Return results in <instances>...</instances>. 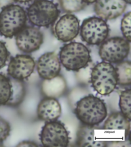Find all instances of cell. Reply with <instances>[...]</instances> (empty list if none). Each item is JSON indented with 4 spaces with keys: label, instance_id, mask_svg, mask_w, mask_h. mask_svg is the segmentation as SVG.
I'll return each instance as SVG.
<instances>
[{
    "label": "cell",
    "instance_id": "cell-27",
    "mask_svg": "<svg viewBox=\"0 0 131 147\" xmlns=\"http://www.w3.org/2000/svg\"><path fill=\"white\" fill-rule=\"evenodd\" d=\"M13 2V0H0V8H4Z\"/></svg>",
    "mask_w": 131,
    "mask_h": 147
},
{
    "label": "cell",
    "instance_id": "cell-9",
    "mask_svg": "<svg viewBox=\"0 0 131 147\" xmlns=\"http://www.w3.org/2000/svg\"><path fill=\"white\" fill-rule=\"evenodd\" d=\"M43 40L44 36L41 31L32 27L23 28L16 37L18 48L25 53H31L39 50Z\"/></svg>",
    "mask_w": 131,
    "mask_h": 147
},
{
    "label": "cell",
    "instance_id": "cell-14",
    "mask_svg": "<svg viewBox=\"0 0 131 147\" xmlns=\"http://www.w3.org/2000/svg\"><path fill=\"white\" fill-rule=\"evenodd\" d=\"M37 115L39 119L45 122L55 121L62 115V107L56 98L47 97L38 105Z\"/></svg>",
    "mask_w": 131,
    "mask_h": 147
},
{
    "label": "cell",
    "instance_id": "cell-15",
    "mask_svg": "<svg viewBox=\"0 0 131 147\" xmlns=\"http://www.w3.org/2000/svg\"><path fill=\"white\" fill-rule=\"evenodd\" d=\"M66 87L64 78L58 75L52 79L44 80L41 84V92L47 97L57 98L64 94Z\"/></svg>",
    "mask_w": 131,
    "mask_h": 147
},
{
    "label": "cell",
    "instance_id": "cell-6",
    "mask_svg": "<svg viewBox=\"0 0 131 147\" xmlns=\"http://www.w3.org/2000/svg\"><path fill=\"white\" fill-rule=\"evenodd\" d=\"M130 42L122 37H113L104 41L99 48L102 59L110 63L121 62L129 55Z\"/></svg>",
    "mask_w": 131,
    "mask_h": 147
},
{
    "label": "cell",
    "instance_id": "cell-20",
    "mask_svg": "<svg viewBox=\"0 0 131 147\" xmlns=\"http://www.w3.org/2000/svg\"><path fill=\"white\" fill-rule=\"evenodd\" d=\"M10 78L0 74V105H6L12 95Z\"/></svg>",
    "mask_w": 131,
    "mask_h": 147
},
{
    "label": "cell",
    "instance_id": "cell-11",
    "mask_svg": "<svg viewBox=\"0 0 131 147\" xmlns=\"http://www.w3.org/2000/svg\"><path fill=\"white\" fill-rule=\"evenodd\" d=\"M35 66V60L30 56L16 55L9 62L7 71L12 78L22 80L32 74Z\"/></svg>",
    "mask_w": 131,
    "mask_h": 147
},
{
    "label": "cell",
    "instance_id": "cell-12",
    "mask_svg": "<svg viewBox=\"0 0 131 147\" xmlns=\"http://www.w3.org/2000/svg\"><path fill=\"white\" fill-rule=\"evenodd\" d=\"M37 71L44 80H49L58 76L61 65L58 55L54 52H48L41 55L37 63Z\"/></svg>",
    "mask_w": 131,
    "mask_h": 147
},
{
    "label": "cell",
    "instance_id": "cell-25",
    "mask_svg": "<svg viewBox=\"0 0 131 147\" xmlns=\"http://www.w3.org/2000/svg\"><path fill=\"white\" fill-rule=\"evenodd\" d=\"M8 57V52L4 42L0 41V69L4 67Z\"/></svg>",
    "mask_w": 131,
    "mask_h": 147
},
{
    "label": "cell",
    "instance_id": "cell-26",
    "mask_svg": "<svg viewBox=\"0 0 131 147\" xmlns=\"http://www.w3.org/2000/svg\"><path fill=\"white\" fill-rule=\"evenodd\" d=\"M38 145L35 142L30 141H23L22 142L19 143L17 147H37Z\"/></svg>",
    "mask_w": 131,
    "mask_h": 147
},
{
    "label": "cell",
    "instance_id": "cell-19",
    "mask_svg": "<svg viewBox=\"0 0 131 147\" xmlns=\"http://www.w3.org/2000/svg\"><path fill=\"white\" fill-rule=\"evenodd\" d=\"M117 76L118 84L126 86L131 83V63L130 61H124L118 63L115 67Z\"/></svg>",
    "mask_w": 131,
    "mask_h": 147
},
{
    "label": "cell",
    "instance_id": "cell-8",
    "mask_svg": "<svg viewBox=\"0 0 131 147\" xmlns=\"http://www.w3.org/2000/svg\"><path fill=\"white\" fill-rule=\"evenodd\" d=\"M108 34V26L101 18L95 17L87 18L83 22L81 26V38L90 45L101 44L107 38Z\"/></svg>",
    "mask_w": 131,
    "mask_h": 147
},
{
    "label": "cell",
    "instance_id": "cell-2",
    "mask_svg": "<svg viewBox=\"0 0 131 147\" xmlns=\"http://www.w3.org/2000/svg\"><path fill=\"white\" fill-rule=\"evenodd\" d=\"M91 81L92 86L98 94L102 96L110 94L118 84L115 67L109 62H100L92 69Z\"/></svg>",
    "mask_w": 131,
    "mask_h": 147
},
{
    "label": "cell",
    "instance_id": "cell-16",
    "mask_svg": "<svg viewBox=\"0 0 131 147\" xmlns=\"http://www.w3.org/2000/svg\"><path fill=\"white\" fill-rule=\"evenodd\" d=\"M96 126L83 125L78 129L77 144L79 147H102L106 146L104 141L96 140L95 138L94 131L97 129Z\"/></svg>",
    "mask_w": 131,
    "mask_h": 147
},
{
    "label": "cell",
    "instance_id": "cell-22",
    "mask_svg": "<svg viewBox=\"0 0 131 147\" xmlns=\"http://www.w3.org/2000/svg\"><path fill=\"white\" fill-rule=\"evenodd\" d=\"M60 2L62 9L69 13L79 11L85 6L81 0H60Z\"/></svg>",
    "mask_w": 131,
    "mask_h": 147
},
{
    "label": "cell",
    "instance_id": "cell-18",
    "mask_svg": "<svg viewBox=\"0 0 131 147\" xmlns=\"http://www.w3.org/2000/svg\"><path fill=\"white\" fill-rule=\"evenodd\" d=\"M12 95L6 105L16 106L22 103L25 96V88L22 81L12 78Z\"/></svg>",
    "mask_w": 131,
    "mask_h": 147
},
{
    "label": "cell",
    "instance_id": "cell-4",
    "mask_svg": "<svg viewBox=\"0 0 131 147\" xmlns=\"http://www.w3.org/2000/svg\"><path fill=\"white\" fill-rule=\"evenodd\" d=\"M60 59L67 70L77 71L85 67L90 61V51L83 44L71 42L62 48Z\"/></svg>",
    "mask_w": 131,
    "mask_h": 147
},
{
    "label": "cell",
    "instance_id": "cell-29",
    "mask_svg": "<svg viewBox=\"0 0 131 147\" xmlns=\"http://www.w3.org/2000/svg\"><path fill=\"white\" fill-rule=\"evenodd\" d=\"M16 2L20 3H26L28 2H29L31 0H14Z\"/></svg>",
    "mask_w": 131,
    "mask_h": 147
},
{
    "label": "cell",
    "instance_id": "cell-5",
    "mask_svg": "<svg viewBox=\"0 0 131 147\" xmlns=\"http://www.w3.org/2000/svg\"><path fill=\"white\" fill-rule=\"evenodd\" d=\"M58 14L56 6L48 0L37 1L28 10V16L30 22L39 27L50 25L57 19Z\"/></svg>",
    "mask_w": 131,
    "mask_h": 147
},
{
    "label": "cell",
    "instance_id": "cell-28",
    "mask_svg": "<svg viewBox=\"0 0 131 147\" xmlns=\"http://www.w3.org/2000/svg\"><path fill=\"white\" fill-rule=\"evenodd\" d=\"M84 3H93L96 1V0H81Z\"/></svg>",
    "mask_w": 131,
    "mask_h": 147
},
{
    "label": "cell",
    "instance_id": "cell-1",
    "mask_svg": "<svg viewBox=\"0 0 131 147\" xmlns=\"http://www.w3.org/2000/svg\"><path fill=\"white\" fill-rule=\"evenodd\" d=\"M75 113L83 124L96 126L107 116V108L104 101L93 95H88L76 104Z\"/></svg>",
    "mask_w": 131,
    "mask_h": 147
},
{
    "label": "cell",
    "instance_id": "cell-13",
    "mask_svg": "<svg viewBox=\"0 0 131 147\" xmlns=\"http://www.w3.org/2000/svg\"><path fill=\"white\" fill-rule=\"evenodd\" d=\"M126 7L124 0H96L94 10L100 18L111 20L120 16Z\"/></svg>",
    "mask_w": 131,
    "mask_h": 147
},
{
    "label": "cell",
    "instance_id": "cell-3",
    "mask_svg": "<svg viewBox=\"0 0 131 147\" xmlns=\"http://www.w3.org/2000/svg\"><path fill=\"white\" fill-rule=\"evenodd\" d=\"M26 22V15L22 7L9 5L0 13V34L11 38L23 29Z\"/></svg>",
    "mask_w": 131,
    "mask_h": 147
},
{
    "label": "cell",
    "instance_id": "cell-21",
    "mask_svg": "<svg viewBox=\"0 0 131 147\" xmlns=\"http://www.w3.org/2000/svg\"><path fill=\"white\" fill-rule=\"evenodd\" d=\"M120 109L121 113L128 119H131V92L130 90H126L121 92L119 99Z\"/></svg>",
    "mask_w": 131,
    "mask_h": 147
},
{
    "label": "cell",
    "instance_id": "cell-24",
    "mask_svg": "<svg viewBox=\"0 0 131 147\" xmlns=\"http://www.w3.org/2000/svg\"><path fill=\"white\" fill-rule=\"evenodd\" d=\"M10 132V126L8 122L0 117V142L6 140Z\"/></svg>",
    "mask_w": 131,
    "mask_h": 147
},
{
    "label": "cell",
    "instance_id": "cell-30",
    "mask_svg": "<svg viewBox=\"0 0 131 147\" xmlns=\"http://www.w3.org/2000/svg\"><path fill=\"white\" fill-rule=\"evenodd\" d=\"M124 1L128 3L129 4H131V0H124Z\"/></svg>",
    "mask_w": 131,
    "mask_h": 147
},
{
    "label": "cell",
    "instance_id": "cell-7",
    "mask_svg": "<svg viewBox=\"0 0 131 147\" xmlns=\"http://www.w3.org/2000/svg\"><path fill=\"white\" fill-rule=\"evenodd\" d=\"M40 140L44 146L66 147L69 143V134L61 122H47L41 130Z\"/></svg>",
    "mask_w": 131,
    "mask_h": 147
},
{
    "label": "cell",
    "instance_id": "cell-17",
    "mask_svg": "<svg viewBox=\"0 0 131 147\" xmlns=\"http://www.w3.org/2000/svg\"><path fill=\"white\" fill-rule=\"evenodd\" d=\"M131 120L120 112L112 113L107 119L104 125L105 130H124L130 132Z\"/></svg>",
    "mask_w": 131,
    "mask_h": 147
},
{
    "label": "cell",
    "instance_id": "cell-23",
    "mask_svg": "<svg viewBox=\"0 0 131 147\" xmlns=\"http://www.w3.org/2000/svg\"><path fill=\"white\" fill-rule=\"evenodd\" d=\"M131 12L126 14L122 18L121 23V29L122 34L128 41L131 42Z\"/></svg>",
    "mask_w": 131,
    "mask_h": 147
},
{
    "label": "cell",
    "instance_id": "cell-10",
    "mask_svg": "<svg viewBox=\"0 0 131 147\" xmlns=\"http://www.w3.org/2000/svg\"><path fill=\"white\" fill-rule=\"evenodd\" d=\"M79 31V22L76 16L72 14L62 16L54 28V34L62 42L71 41L76 37Z\"/></svg>",
    "mask_w": 131,
    "mask_h": 147
}]
</instances>
